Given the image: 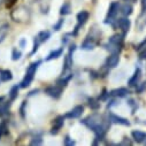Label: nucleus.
<instances>
[{
    "label": "nucleus",
    "mask_w": 146,
    "mask_h": 146,
    "mask_svg": "<svg viewBox=\"0 0 146 146\" xmlns=\"http://www.w3.org/2000/svg\"><path fill=\"white\" fill-rule=\"evenodd\" d=\"M140 58H141V59H146V48H145L143 52L140 51Z\"/></svg>",
    "instance_id": "31"
},
{
    "label": "nucleus",
    "mask_w": 146,
    "mask_h": 146,
    "mask_svg": "<svg viewBox=\"0 0 146 146\" xmlns=\"http://www.w3.org/2000/svg\"><path fill=\"white\" fill-rule=\"evenodd\" d=\"M9 105V102H0V116H4L8 113Z\"/></svg>",
    "instance_id": "17"
},
{
    "label": "nucleus",
    "mask_w": 146,
    "mask_h": 146,
    "mask_svg": "<svg viewBox=\"0 0 146 146\" xmlns=\"http://www.w3.org/2000/svg\"><path fill=\"white\" fill-rule=\"evenodd\" d=\"M62 52H63V48H60V50H56V51H53L52 53H50V54H48V56L46 58V60H47V61H50V60H52V59H56V58H59V56H61V54H62Z\"/></svg>",
    "instance_id": "18"
},
{
    "label": "nucleus",
    "mask_w": 146,
    "mask_h": 146,
    "mask_svg": "<svg viewBox=\"0 0 146 146\" xmlns=\"http://www.w3.org/2000/svg\"><path fill=\"white\" fill-rule=\"evenodd\" d=\"M42 139L40 138H36V140H32L31 141V145H42Z\"/></svg>",
    "instance_id": "29"
},
{
    "label": "nucleus",
    "mask_w": 146,
    "mask_h": 146,
    "mask_svg": "<svg viewBox=\"0 0 146 146\" xmlns=\"http://www.w3.org/2000/svg\"><path fill=\"white\" fill-rule=\"evenodd\" d=\"M109 117H111V121L113 123H117V124H122V125H129L130 124L127 119H123V117L117 116L115 114H111V115H109Z\"/></svg>",
    "instance_id": "9"
},
{
    "label": "nucleus",
    "mask_w": 146,
    "mask_h": 146,
    "mask_svg": "<svg viewBox=\"0 0 146 146\" xmlns=\"http://www.w3.org/2000/svg\"><path fill=\"white\" fill-rule=\"evenodd\" d=\"M8 31H9V25L7 23H5V24H3L1 27H0V43H3L5 40Z\"/></svg>",
    "instance_id": "13"
},
{
    "label": "nucleus",
    "mask_w": 146,
    "mask_h": 146,
    "mask_svg": "<svg viewBox=\"0 0 146 146\" xmlns=\"http://www.w3.org/2000/svg\"><path fill=\"white\" fill-rule=\"evenodd\" d=\"M121 9H122V11H121V13H122L123 15H125V16H129V15L132 13V7H131V5H129V4L123 5Z\"/></svg>",
    "instance_id": "21"
},
{
    "label": "nucleus",
    "mask_w": 146,
    "mask_h": 146,
    "mask_svg": "<svg viewBox=\"0 0 146 146\" xmlns=\"http://www.w3.org/2000/svg\"><path fill=\"white\" fill-rule=\"evenodd\" d=\"M141 74V71H140V69H137L136 71H135V74H133V76L129 80V82H128V84L130 85V86H136L137 85V83L139 82V80H140V75Z\"/></svg>",
    "instance_id": "10"
},
{
    "label": "nucleus",
    "mask_w": 146,
    "mask_h": 146,
    "mask_svg": "<svg viewBox=\"0 0 146 146\" xmlns=\"http://www.w3.org/2000/svg\"><path fill=\"white\" fill-rule=\"evenodd\" d=\"M39 61L38 62H35V63H32V64H30V67L28 68V70H27V74H25V77H24V80L21 82V88H27V86H29L30 85V83L32 82V80H33V77H35V75H36V71H37V69H38V66H39Z\"/></svg>",
    "instance_id": "2"
},
{
    "label": "nucleus",
    "mask_w": 146,
    "mask_h": 146,
    "mask_svg": "<svg viewBox=\"0 0 146 146\" xmlns=\"http://www.w3.org/2000/svg\"><path fill=\"white\" fill-rule=\"evenodd\" d=\"M39 44H40L39 39H38L37 37H36V38H35V44H33V50H32V52H31L32 54H33V53H36V51L38 50V46H39Z\"/></svg>",
    "instance_id": "25"
},
{
    "label": "nucleus",
    "mask_w": 146,
    "mask_h": 146,
    "mask_svg": "<svg viewBox=\"0 0 146 146\" xmlns=\"http://www.w3.org/2000/svg\"><path fill=\"white\" fill-rule=\"evenodd\" d=\"M89 20V13L86 11H82L77 14V22H78V25L81 24H84L86 21Z\"/></svg>",
    "instance_id": "12"
},
{
    "label": "nucleus",
    "mask_w": 146,
    "mask_h": 146,
    "mask_svg": "<svg viewBox=\"0 0 146 146\" xmlns=\"http://www.w3.org/2000/svg\"><path fill=\"white\" fill-rule=\"evenodd\" d=\"M64 145H70V146H72V145H75V141L72 140V139H70V138L67 136L66 139H64Z\"/></svg>",
    "instance_id": "27"
},
{
    "label": "nucleus",
    "mask_w": 146,
    "mask_h": 146,
    "mask_svg": "<svg viewBox=\"0 0 146 146\" xmlns=\"http://www.w3.org/2000/svg\"><path fill=\"white\" fill-rule=\"evenodd\" d=\"M12 78H13V76H12V72L9 70H0V80L3 82L11 81Z\"/></svg>",
    "instance_id": "14"
},
{
    "label": "nucleus",
    "mask_w": 146,
    "mask_h": 146,
    "mask_svg": "<svg viewBox=\"0 0 146 146\" xmlns=\"http://www.w3.org/2000/svg\"><path fill=\"white\" fill-rule=\"evenodd\" d=\"M127 1H129V0H127Z\"/></svg>",
    "instance_id": "33"
},
{
    "label": "nucleus",
    "mask_w": 146,
    "mask_h": 146,
    "mask_svg": "<svg viewBox=\"0 0 146 146\" xmlns=\"http://www.w3.org/2000/svg\"><path fill=\"white\" fill-rule=\"evenodd\" d=\"M141 9L143 12L146 11V0H141Z\"/></svg>",
    "instance_id": "30"
},
{
    "label": "nucleus",
    "mask_w": 146,
    "mask_h": 146,
    "mask_svg": "<svg viewBox=\"0 0 146 146\" xmlns=\"http://www.w3.org/2000/svg\"><path fill=\"white\" fill-rule=\"evenodd\" d=\"M117 25H119V28H120L123 32H127V31L130 29V20L127 19V17L119 19V21H117Z\"/></svg>",
    "instance_id": "8"
},
{
    "label": "nucleus",
    "mask_w": 146,
    "mask_h": 146,
    "mask_svg": "<svg viewBox=\"0 0 146 146\" xmlns=\"http://www.w3.org/2000/svg\"><path fill=\"white\" fill-rule=\"evenodd\" d=\"M83 111H84V107L81 106V105H78V106H76V107L72 108L66 116L69 117V119H77V117H80V116L83 114Z\"/></svg>",
    "instance_id": "5"
},
{
    "label": "nucleus",
    "mask_w": 146,
    "mask_h": 146,
    "mask_svg": "<svg viewBox=\"0 0 146 146\" xmlns=\"http://www.w3.org/2000/svg\"><path fill=\"white\" fill-rule=\"evenodd\" d=\"M17 0H7L6 1V8H12L15 4H16Z\"/></svg>",
    "instance_id": "26"
},
{
    "label": "nucleus",
    "mask_w": 146,
    "mask_h": 146,
    "mask_svg": "<svg viewBox=\"0 0 146 146\" xmlns=\"http://www.w3.org/2000/svg\"><path fill=\"white\" fill-rule=\"evenodd\" d=\"M94 47V43H92L90 39H86L83 44H82V48L83 50H92Z\"/></svg>",
    "instance_id": "23"
},
{
    "label": "nucleus",
    "mask_w": 146,
    "mask_h": 146,
    "mask_svg": "<svg viewBox=\"0 0 146 146\" xmlns=\"http://www.w3.org/2000/svg\"><path fill=\"white\" fill-rule=\"evenodd\" d=\"M70 12H71V7H70V4H68V3H64V4L62 5L61 9H60V14H61V15H68V14H70Z\"/></svg>",
    "instance_id": "20"
},
{
    "label": "nucleus",
    "mask_w": 146,
    "mask_h": 146,
    "mask_svg": "<svg viewBox=\"0 0 146 146\" xmlns=\"http://www.w3.org/2000/svg\"><path fill=\"white\" fill-rule=\"evenodd\" d=\"M145 88H146V83H143V85H141V86L138 89V92H141V91H143Z\"/></svg>",
    "instance_id": "32"
},
{
    "label": "nucleus",
    "mask_w": 146,
    "mask_h": 146,
    "mask_svg": "<svg viewBox=\"0 0 146 146\" xmlns=\"http://www.w3.org/2000/svg\"><path fill=\"white\" fill-rule=\"evenodd\" d=\"M62 24H63V20H60V21H59V22L53 27V29H54V30H60V28H61V25H62Z\"/></svg>",
    "instance_id": "28"
},
{
    "label": "nucleus",
    "mask_w": 146,
    "mask_h": 146,
    "mask_svg": "<svg viewBox=\"0 0 146 146\" xmlns=\"http://www.w3.org/2000/svg\"><path fill=\"white\" fill-rule=\"evenodd\" d=\"M132 138L137 143H143L145 139H146V133L141 132V131H132Z\"/></svg>",
    "instance_id": "11"
},
{
    "label": "nucleus",
    "mask_w": 146,
    "mask_h": 146,
    "mask_svg": "<svg viewBox=\"0 0 146 146\" xmlns=\"http://www.w3.org/2000/svg\"><path fill=\"white\" fill-rule=\"evenodd\" d=\"M63 123H64V117L63 116H58L54 121H53V127H52V133H58L59 130L63 127Z\"/></svg>",
    "instance_id": "6"
},
{
    "label": "nucleus",
    "mask_w": 146,
    "mask_h": 146,
    "mask_svg": "<svg viewBox=\"0 0 146 146\" xmlns=\"http://www.w3.org/2000/svg\"><path fill=\"white\" fill-rule=\"evenodd\" d=\"M109 43L121 47L122 43H123V38H122V36H120V35H115V36H113L111 39H109Z\"/></svg>",
    "instance_id": "16"
},
{
    "label": "nucleus",
    "mask_w": 146,
    "mask_h": 146,
    "mask_svg": "<svg viewBox=\"0 0 146 146\" xmlns=\"http://www.w3.org/2000/svg\"><path fill=\"white\" fill-rule=\"evenodd\" d=\"M128 93H129V91H128L125 88H120V89L113 90L111 94L114 96V97H125Z\"/></svg>",
    "instance_id": "15"
},
{
    "label": "nucleus",
    "mask_w": 146,
    "mask_h": 146,
    "mask_svg": "<svg viewBox=\"0 0 146 146\" xmlns=\"http://www.w3.org/2000/svg\"><path fill=\"white\" fill-rule=\"evenodd\" d=\"M119 61H120L119 53H113L111 56H108V59H107V67L114 68V67H116L119 64Z\"/></svg>",
    "instance_id": "7"
},
{
    "label": "nucleus",
    "mask_w": 146,
    "mask_h": 146,
    "mask_svg": "<svg viewBox=\"0 0 146 146\" xmlns=\"http://www.w3.org/2000/svg\"><path fill=\"white\" fill-rule=\"evenodd\" d=\"M17 94H19V88L15 85L9 91V98H11V100H15L17 98Z\"/></svg>",
    "instance_id": "22"
},
{
    "label": "nucleus",
    "mask_w": 146,
    "mask_h": 146,
    "mask_svg": "<svg viewBox=\"0 0 146 146\" xmlns=\"http://www.w3.org/2000/svg\"><path fill=\"white\" fill-rule=\"evenodd\" d=\"M61 92H62V90H61V86H56V85H52V86H48V88H46V90H45V93H47L50 97H52V98H55V99H58L60 96H61Z\"/></svg>",
    "instance_id": "4"
},
{
    "label": "nucleus",
    "mask_w": 146,
    "mask_h": 146,
    "mask_svg": "<svg viewBox=\"0 0 146 146\" xmlns=\"http://www.w3.org/2000/svg\"><path fill=\"white\" fill-rule=\"evenodd\" d=\"M20 58H21V52H20V51H17L16 48H15V50H13L12 59H13V60H19Z\"/></svg>",
    "instance_id": "24"
},
{
    "label": "nucleus",
    "mask_w": 146,
    "mask_h": 146,
    "mask_svg": "<svg viewBox=\"0 0 146 146\" xmlns=\"http://www.w3.org/2000/svg\"><path fill=\"white\" fill-rule=\"evenodd\" d=\"M82 122H83L88 128H90L92 131H94V133L97 135V138H98L99 140H100V138L104 137L107 127L104 125V123H102V121H101V117H100L99 115H96V114H94V115H90L89 117L84 119Z\"/></svg>",
    "instance_id": "1"
},
{
    "label": "nucleus",
    "mask_w": 146,
    "mask_h": 146,
    "mask_svg": "<svg viewBox=\"0 0 146 146\" xmlns=\"http://www.w3.org/2000/svg\"><path fill=\"white\" fill-rule=\"evenodd\" d=\"M50 36H51V33H50L48 31H42V32H39V35L37 36V38L39 39L40 43H44V42H46V40L50 38Z\"/></svg>",
    "instance_id": "19"
},
{
    "label": "nucleus",
    "mask_w": 146,
    "mask_h": 146,
    "mask_svg": "<svg viewBox=\"0 0 146 146\" xmlns=\"http://www.w3.org/2000/svg\"><path fill=\"white\" fill-rule=\"evenodd\" d=\"M119 9H120L119 3H113V4L111 5V7H109V11H108V14H107V17H106V21H105V22H106V23L112 22L113 19L115 17V15L117 14Z\"/></svg>",
    "instance_id": "3"
}]
</instances>
